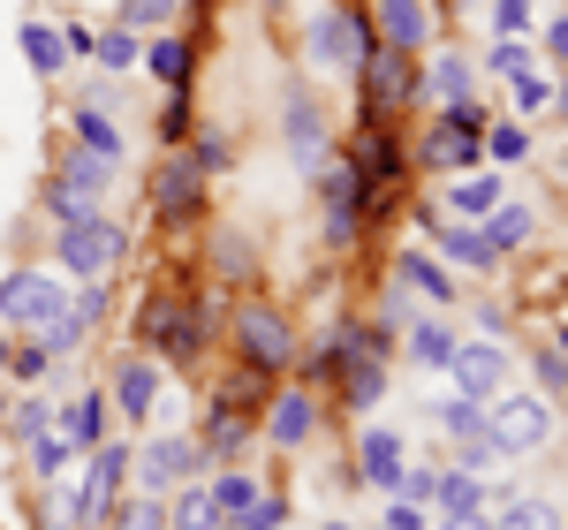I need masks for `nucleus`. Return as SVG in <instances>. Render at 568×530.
Instances as JSON below:
<instances>
[{
	"instance_id": "nucleus-20",
	"label": "nucleus",
	"mask_w": 568,
	"mask_h": 530,
	"mask_svg": "<svg viewBox=\"0 0 568 530\" xmlns=\"http://www.w3.org/2000/svg\"><path fill=\"white\" fill-rule=\"evenodd\" d=\"M508 492L493 486V478H478V470H455V462H439V492H433V516H447V523H478L485 508H500Z\"/></svg>"
},
{
	"instance_id": "nucleus-5",
	"label": "nucleus",
	"mask_w": 568,
	"mask_h": 530,
	"mask_svg": "<svg viewBox=\"0 0 568 530\" xmlns=\"http://www.w3.org/2000/svg\"><path fill=\"white\" fill-rule=\"evenodd\" d=\"M485 432L493 447L516 462V455H538V447L554 440V401L538 395V387H500V395L485 401Z\"/></svg>"
},
{
	"instance_id": "nucleus-34",
	"label": "nucleus",
	"mask_w": 568,
	"mask_h": 530,
	"mask_svg": "<svg viewBox=\"0 0 568 530\" xmlns=\"http://www.w3.org/2000/svg\"><path fill=\"white\" fill-rule=\"evenodd\" d=\"M53 409H61V395H39V387H23V395L8 401V440L23 447V440H39V432H53Z\"/></svg>"
},
{
	"instance_id": "nucleus-8",
	"label": "nucleus",
	"mask_w": 568,
	"mask_h": 530,
	"mask_svg": "<svg viewBox=\"0 0 568 530\" xmlns=\"http://www.w3.org/2000/svg\"><path fill=\"white\" fill-rule=\"evenodd\" d=\"M61 304H69V273H61V265H16V273L0 281V326H8V334L45 326Z\"/></svg>"
},
{
	"instance_id": "nucleus-49",
	"label": "nucleus",
	"mask_w": 568,
	"mask_h": 530,
	"mask_svg": "<svg viewBox=\"0 0 568 530\" xmlns=\"http://www.w3.org/2000/svg\"><path fill=\"white\" fill-rule=\"evenodd\" d=\"M508 455L493 447V432H470V440H455V470H478V478H493Z\"/></svg>"
},
{
	"instance_id": "nucleus-2",
	"label": "nucleus",
	"mask_w": 568,
	"mask_h": 530,
	"mask_svg": "<svg viewBox=\"0 0 568 530\" xmlns=\"http://www.w3.org/2000/svg\"><path fill=\"white\" fill-rule=\"evenodd\" d=\"M130 455H136V447L114 440V432H106L99 447H84V455H77V462H84V478H77L69 500H61V523H69V530L106 523V508L122 500V478H130Z\"/></svg>"
},
{
	"instance_id": "nucleus-11",
	"label": "nucleus",
	"mask_w": 568,
	"mask_h": 530,
	"mask_svg": "<svg viewBox=\"0 0 568 530\" xmlns=\"http://www.w3.org/2000/svg\"><path fill=\"white\" fill-rule=\"evenodd\" d=\"M402 167H409L402 136H394L387 122H364V136L349 144V175H356V190H364V205L394 197V190H402Z\"/></svg>"
},
{
	"instance_id": "nucleus-42",
	"label": "nucleus",
	"mask_w": 568,
	"mask_h": 530,
	"mask_svg": "<svg viewBox=\"0 0 568 530\" xmlns=\"http://www.w3.org/2000/svg\"><path fill=\"white\" fill-rule=\"evenodd\" d=\"M530 160V130L524 122H485V167H516Z\"/></svg>"
},
{
	"instance_id": "nucleus-17",
	"label": "nucleus",
	"mask_w": 568,
	"mask_h": 530,
	"mask_svg": "<svg viewBox=\"0 0 568 530\" xmlns=\"http://www.w3.org/2000/svg\"><path fill=\"white\" fill-rule=\"evenodd\" d=\"M508 349L500 342H455V364H447V379H455V395H470V401H493L500 387H508Z\"/></svg>"
},
{
	"instance_id": "nucleus-7",
	"label": "nucleus",
	"mask_w": 568,
	"mask_h": 530,
	"mask_svg": "<svg viewBox=\"0 0 568 530\" xmlns=\"http://www.w3.org/2000/svg\"><path fill=\"white\" fill-rule=\"evenodd\" d=\"M372 45H379L372 16H356V8H326V16H311L304 53H311V69H326V77H356Z\"/></svg>"
},
{
	"instance_id": "nucleus-27",
	"label": "nucleus",
	"mask_w": 568,
	"mask_h": 530,
	"mask_svg": "<svg viewBox=\"0 0 568 530\" xmlns=\"http://www.w3.org/2000/svg\"><path fill=\"white\" fill-rule=\"evenodd\" d=\"M53 190H69V197L99 205V197L114 190V160H99V152H84V144H69V152H61V167H53Z\"/></svg>"
},
{
	"instance_id": "nucleus-36",
	"label": "nucleus",
	"mask_w": 568,
	"mask_h": 530,
	"mask_svg": "<svg viewBox=\"0 0 568 530\" xmlns=\"http://www.w3.org/2000/svg\"><path fill=\"white\" fill-rule=\"evenodd\" d=\"M205 492H213V516H220V523H243V516H251V500H258L265 486L251 478V470H220Z\"/></svg>"
},
{
	"instance_id": "nucleus-21",
	"label": "nucleus",
	"mask_w": 568,
	"mask_h": 530,
	"mask_svg": "<svg viewBox=\"0 0 568 530\" xmlns=\"http://www.w3.org/2000/svg\"><path fill=\"white\" fill-rule=\"evenodd\" d=\"M372 31H379V45H394V53H425L433 45V0H372Z\"/></svg>"
},
{
	"instance_id": "nucleus-31",
	"label": "nucleus",
	"mask_w": 568,
	"mask_h": 530,
	"mask_svg": "<svg viewBox=\"0 0 568 530\" xmlns=\"http://www.w3.org/2000/svg\"><path fill=\"white\" fill-rule=\"evenodd\" d=\"M485 530H561V508L546 492H508L500 508H485Z\"/></svg>"
},
{
	"instance_id": "nucleus-57",
	"label": "nucleus",
	"mask_w": 568,
	"mask_h": 530,
	"mask_svg": "<svg viewBox=\"0 0 568 530\" xmlns=\"http://www.w3.org/2000/svg\"><path fill=\"white\" fill-rule=\"evenodd\" d=\"M61 45H69V61H91V23L69 16V23H61Z\"/></svg>"
},
{
	"instance_id": "nucleus-19",
	"label": "nucleus",
	"mask_w": 568,
	"mask_h": 530,
	"mask_svg": "<svg viewBox=\"0 0 568 530\" xmlns=\"http://www.w3.org/2000/svg\"><path fill=\"white\" fill-rule=\"evenodd\" d=\"M258 425H265V440L281 447V455L311 447V432H318V401H311V387H281V395H265Z\"/></svg>"
},
{
	"instance_id": "nucleus-53",
	"label": "nucleus",
	"mask_w": 568,
	"mask_h": 530,
	"mask_svg": "<svg viewBox=\"0 0 568 530\" xmlns=\"http://www.w3.org/2000/svg\"><path fill=\"white\" fill-rule=\"evenodd\" d=\"M538 53H546V69H554V77H568V8L538 31Z\"/></svg>"
},
{
	"instance_id": "nucleus-50",
	"label": "nucleus",
	"mask_w": 568,
	"mask_h": 530,
	"mask_svg": "<svg viewBox=\"0 0 568 530\" xmlns=\"http://www.w3.org/2000/svg\"><path fill=\"white\" fill-rule=\"evenodd\" d=\"M114 23H130V31H160V23H175V0H114Z\"/></svg>"
},
{
	"instance_id": "nucleus-43",
	"label": "nucleus",
	"mask_w": 568,
	"mask_h": 530,
	"mask_svg": "<svg viewBox=\"0 0 568 530\" xmlns=\"http://www.w3.org/2000/svg\"><path fill=\"white\" fill-rule=\"evenodd\" d=\"M508 106H516V114H546V106H554V69H524V77H508Z\"/></svg>"
},
{
	"instance_id": "nucleus-6",
	"label": "nucleus",
	"mask_w": 568,
	"mask_h": 530,
	"mask_svg": "<svg viewBox=\"0 0 568 530\" xmlns=\"http://www.w3.org/2000/svg\"><path fill=\"white\" fill-rule=\"evenodd\" d=\"M356 84H364V122H394V114H409V106L425 99L417 53H394V45H372V53H364Z\"/></svg>"
},
{
	"instance_id": "nucleus-18",
	"label": "nucleus",
	"mask_w": 568,
	"mask_h": 530,
	"mask_svg": "<svg viewBox=\"0 0 568 530\" xmlns=\"http://www.w3.org/2000/svg\"><path fill=\"white\" fill-rule=\"evenodd\" d=\"M394 281H402L425 310H455V304H463V281L447 273L439 251H394Z\"/></svg>"
},
{
	"instance_id": "nucleus-35",
	"label": "nucleus",
	"mask_w": 568,
	"mask_h": 530,
	"mask_svg": "<svg viewBox=\"0 0 568 530\" xmlns=\"http://www.w3.org/2000/svg\"><path fill=\"white\" fill-rule=\"evenodd\" d=\"M91 61H99L106 77L136 69V61H144V31H130V23H106V31H91Z\"/></svg>"
},
{
	"instance_id": "nucleus-40",
	"label": "nucleus",
	"mask_w": 568,
	"mask_h": 530,
	"mask_svg": "<svg viewBox=\"0 0 568 530\" xmlns=\"http://www.w3.org/2000/svg\"><path fill=\"white\" fill-rule=\"evenodd\" d=\"M136 69H152L160 84L175 91L182 77H190V39H144V61H136Z\"/></svg>"
},
{
	"instance_id": "nucleus-33",
	"label": "nucleus",
	"mask_w": 568,
	"mask_h": 530,
	"mask_svg": "<svg viewBox=\"0 0 568 530\" xmlns=\"http://www.w3.org/2000/svg\"><path fill=\"white\" fill-rule=\"evenodd\" d=\"M16 45H23V61H31V77H61L69 69V45H61V23H45V16H31L23 31H16Z\"/></svg>"
},
{
	"instance_id": "nucleus-38",
	"label": "nucleus",
	"mask_w": 568,
	"mask_h": 530,
	"mask_svg": "<svg viewBox=\"0 0 568 530\" xmlns=\"http://www.w3.org/2000/svg\"><path fill=\"white\" fill-rule=\"evenodd\" d=\"M23 462H31V478H39V486H61V478H69V462H77V447L61 440V432H39V440H23Z\"/></svg>"
},
{
	"instance_id": "nucleus-47",
	"label": "nucleus",
	"mask_w": 568,
	"mask_h": 530,
	"mask_svg": "<svg viewBox=\"0 0 568 530\" xmlns=\"http://www.w3.org/2000/svg\"><path fill=\"white\" fill-rule=\"evenodd\" d=\"M190 160H197L205 175H227V167H235V144L220 130H190Z\"/></svg>"
},
{
	"instance_id": "nucleus-23",
	"label": "nucleus",
	"mask_w": 568,
	"mask_h": 530,
	"mask_svg": "<svg viewBox=\"0 0 568 530\" xmlns=\"http://www.w3.org/2000/svg\"><path fill=\"white\" fill-rule=\"evenodd\" d=\"M53 432L84 455V447H99L106 432H114V409H106V395H99V387H84V395H69L61 409H53Z\"/></svg>"
},
{
	"instance_id": "nucleus-63",
	"label": "nucleus",
	"mask_w": 568,
	"mask_h": 530,
	"mask_svg": "<svg viewBox=\"0 0 568 530\" xmlns=\"http://www.w3.org/2000/svg\"><path fill=\"white\" fill-rule=\"evenodd\" d=\"M213 530H243V523H213Z\"/></svg>"
},
{
	"instance_id": "nucleus-62",
	"label": "nucleus",
	"mask_w": 568,
	"mask_h": 530,
	"mask_svg": "<svg viewBox=\"0 0 568 530\" xmlns=\"http://www.w3.org/2000/svg\"><path fill=\"white\" fill-rule=\"evenodd\" d=\"M326 530H356V523H326Z\"/></svg>"
},
{
	"instance_id": "nucleus-1",
	"label": "nucleus",
	"mask_w": 568,
	"mask_h": 530,
	"mask_svg": "<svg viewBox=\"0 0 568 530\" xmlns=\"http://www.w3.org/2000/svg\"><path fill=\"white\" fill-rule=\"evenodd\" d=\"M122 258H130V221H114L106 205H91L69 227H53V265L69 281H114Z\"/></svg>"
},
{
	"instance_id": "nucleus-24",
	"label": "nucleus",
	"mask_w": 568,
	"mask_h": 530,
	"mask_svg": "<svg viewBox=\"0 0 568 530\" xmlns=\"http://www.w3.org/2000/svg\"><path fill=\"white\" fill-rule=\"evenodd\" d=\"M455 342H463V334L447 326V310H417V318L402 326V356L425 364V371H447V364H455Z\"/></svg>"
},
{
	"instance_id": "nucleus-13",
	"label": "nucleus",
	"mask_w": 568,
	"mask_h": 530,
	"mask_svg": "<svg viewBox=\"0 0 568 530\" xmlns=\"http://www.w3.org/2000/svg\"><path fill=\"white\" fill-rule=\"evenodd\" d=\"M130 462H136V486L144 492H175L190 478H205V447L190 440V432H160V440L136 447Z\"/></svg>"
},
{
	"instance_id": "nucleus-15",
	"label": "nucleus",
	"mask_w": 568,
	"mask_h": 530,
	"mask_svg": "<svg viewBox=\"0 0 568 530\" xmlns=\"http://www.w3.org/2000/svg\"><path fill=\"white\" fill-rule=\"evenodd\" d=\"M417 160L433 175H470V167H485V130H463L455 114H433V130L417 136Z\"/></svg>"
},
{
	"instance_id": "nucleus-60",
	"label": "nucleus",
	"mask_w": 568,
	"mask_h": 530,
	"mask_svg": "<svg viewBox=\"0 0 568 530\" xmlns=\"http://www.w3.org/2000/svg\"><path fill=\"white\" fill-rule=\"evenodd\" d=\"M554 349H561V356H568V326H561V334H554Z\"/></svg>"
},
{
	"instance_id": "nucleus-48",
	"label": "nucleus",
	"mask_w": 568,
	"mask_h": 530,
	"mask_svg": "<svg viewBox=\"0 0 568 530\" xmlns=\"http://www.w3.org/2000/svg\"><path fill=\"white\" fill-rule=\"evenodd\" d=\"M439 492V462H402V478H394V500H417V508H433Z\"/></svg>"
},
{
	"instance_id": "nucleus-16",
	"label": "nucleus",
	"mask_w": 568,
	"mask_h": 530,
	"mask_svg": "<svg viewBox=\"0 0 568 530\" xmlns=\"http://www.w3.org/2000/svg\"><path fill=\"white\" fill-rule=\"evenodd\" d=\"M160 379H168V364H152V356L136 349L114 364V379H106V409L114 417H130V425H144L152 409H160Z\"/></svg>"
},
{
	"instance_id": "nucleus-9",
	"label": "nucleus",
	"mask_w": 568,
	"mask_h": 530,
	"mask_svg": "<svg viewBox=\"0 0 568 530\" xmlns=\"http://www.w3.org/2000/svg\"><path fill=\"white\" fill-rule=\"evenodd\" d=\"M258 379L251 387H227V395H213V409H205V432H197V447H205V462H243L251 455V425H258Z\"/></svg>"
},
{
	"instance_id": "nucleus-10",
	"label": "nucleus",
	"mask_w": 568,
	"mask_h": 530,
	"mask_svg": "<svg viewBox=\"0 0 568 530\" xmlns=\"http://www.w3.org/2000/svg\"><path fill=\"white\" fill-rule=\"evenodd\" d=\"M205 167L190 160V144H168V160L152 167V221H168V227H182V221H197L205 213Z\"/></svg>"
},
{
	"instance_id": "nucleus-55",
	"label": "nucleus",
	"mask_w": 568,
	"mask_h": 530,
	"mask_svg": "<svg viewBox=\"0 0 568 530\" xmlns=\"http://www.w3.org/2000/svg\"><path fill=\"white\" fill-rule=\"evenodd\" d=\"M387 530H433V508H417V500H394L387 492V516H379Z\"/></svg>"
},
{
	"instance_id": "nucleus-51",
	"label": "nucleus",
	"mask_w": 568,
	"mask_h": 530,
	"mask_svg": "<svg viewBox=\"0 0 568 530\" xmlns=\"http://www.w3.org/2000/svg\"><path fill=\"white\" fill-rule=\"evenodd\" d=\"M213 265H220V281H251V251H243V235H235V227H220Z\"/></svg>"
},
{
	"instance_id": "nucleus-12",
	"label": "nucleus",
	"mask_w": 568,
	"mask_h": 530,
	"mask_svg": "<svg viewBox=\"0 0 568 530\" xmlns=\"http://www.w3.org/2000/svg\"><path fill=\"white\" fill-rule=\"evenodd\" d=\"M281 144H288V167H296V175H318V167L334 160L326 114H318V99H311L304 84H288V99H281Z\"/></svg>"
},
{
	"instance_id": "nucleus-39",
	"label": "nucleus",
	"mask_w": 568,
	"mask_h": 530,
	"mask_svg": "<svg viewBox=\"0 0 568 530\" xmlns=\"http://www.w3.org/2000/svg\"><path fill=\"white\" fill-rule=\"evenodd\" d=\"M106 530H168V492H136L106 508Z\"/></svg>"
},
{
	"instance_id": "nucleus-44",
	"label": "nucleus",
	"mask_w": 568,
	"mask_h": 530,
	"mask_svg": "<svg viewBox=\"0 0 568 530\" xmlns=\"http://www.w3.org/2000/svg\"><path fill=\"white\" fill-rule=\"evenodd\" d=\"M530 387H538L546 401H568V356L554 349V342H538V349H530Z\"/></svg>"
},
{
	"instance_id": "nucleus-52",
	"label": "nucleus",
	"mask_w": 568,
	"mask_h": 530,
	"mask_svg": "<svg viewBox=\"0 0 568 530\" xmlns=\"http://www.w3.org/2000/svg\"><path fill=\"white\" fill-rule=\"evenodd\" d=\"M197 130V122H190V91H168V106H160V136H168V144H182V136Z\"/></svg>"
},
{
	"instance_id": "nucleus-28",
	"label": "nucleus",
	"mask_w": 568,
	"mask_h": 530,
	"mask_svg": "<svg viewBox=\"0 0 568 530\" xmlns=\"http://www.w3.org/2000/svg\"><path fill=\"white\" fill-rule=\"evenodd\" d=\"M500 197H508L500 167H470V175H447V213H455V221H485V213H493Z\"/></svg>"
},
{
	"instance_id": "nucleus-64",
	"label": "nucleus",
	"mask_w": 568,
	"mask_h": 530,
	"mask_svg": "<svg viewBox=\"0 0 568 530\" xmlns=\"http://www.w3.org/2000/svg\"><path fill=\"white\" fill-rule=\"evenodd\" d=\"M265 8H281V0H265Z\"/></svg>"
},
{
	"instance_id": "nucleus-32",
	"label": "nucleus",
	"mask_w": 568,
	"mask_h": 530,
	"mask_svg": "<svg viewBox=\"0 0 568 530\" xmlns=\"http://www.w3.org/2000/svg\"><path fill=\"white\" fill-rule=\"evenodd\" d=\"M31 342L45 349V364H69V356H77V349L91 342V318H84L77 304H61L53 318H45V326H31Z\"/></svg>"
},
{
	"instance_id": "nucleus-22",
	"label": "nucleus",
	"mask_w": 568,
	"mask_h": 530,
	"mask_svg": "<svg viewBox=\"0 0 568 530\" xmlns=\"http://www.w3.org/2000/svg\"><path fill=\"white\" fill-rule=\"evenodd\" d=\"M417 227H425V243H433L439 258L463 265V273H493V265H500V258H493V243L478 235V221H439V213H425Z\"/></svg>"
},
{
	"instance_id": "nucleus-61",
	"label": "nucleus",
	"mask_w": 568,
	"mask_h": 530,
	"mask_svg": "<svg viewBox=\"0 0 568 530\" xmlns=\"http://www.w3.org/2000/svg\"><path fill=\"white\" fill-rule=\"evenodd\" d=\"M554 167H561V175H568V152H561V160H554Z\"/></svg>"
},
{
	"instance_id": "nucleus-58",
	"label": "nucleus",
	"mask_w": 568,
	"mask_h": 530,
	"mask_svg": "<svg viewBox=\"0 0 568 530\" xmlns=\"http://www.w3.org/2000/svg\"><path fill=\"white\" fill-rule=\"evenodd\" d=\"M546 114H554V122L568 130V77H554V106H546Z\"/></svg>"
},
{
	"instance_id": "nucleus-14",
	"label": "nucleus",
	"mask_w": 568,
	"mask_h": 530,
	"mask_svg": "<svg viewBox=\"0 0 568 530\" xmlns=\"http://www.w3.org/2000/svg\"><path fill=\"white\" fill-rule=\"evenodd\" d=\"M311 182H318V197H326V243H334V251H349L356 235H364V221H372V205H364V190H356L349 160H326Z\"/></svg>"
},
{
	"instance_id": "nucleus-54",
	"label": "nucleus",
	"mask_w": 568,
	"mask_h": 530,
	"mask_svg": "<svg viewBox=\"0 0 568 530\" xmlns=\"http://www.w3.org/2000/svg\"><path fill=\"white\" fill-rule=\"evenodd\" d=\"M243 530H288V500H281V492H258L251 516H243Z\"/></svg>"
},
{
	"instance_id": "nucleus-46",
	"label": "nucleus",
	"mask_w": 568,
	"mask_h": 530,
	"mask_svg": "<svg viewBox=\"0 0 568 530\" xmlns=\"http://www.w3.org/2000/svg\"><path fill=\"white\" fill-rule=\"evenodd\" d=\"M0 371H8L16 387H31V379H39V371H53V364H45V349L31 342V334H8V356H0Z\"/></svg>"
},
{
	"instance_id": "nucleus-3",
	"label": "nucleus",
	"mask_w": 568,
	"mask_h": 530,
	"mask_svg": "<svg viewBox=\"0 0 568 530\" xmlns=\"http://www.w3.org/2000/svg\"><path fill=\"white\" fill-rule=\"evenodd\" d=\"M205 334H213V326H205V310L190 304V296H152L144 318H136L144 356H152V364H182V371L205 356Z\"/></svg>"
},
{
	"instance_id": "nucleus-4",
	"label": "nucleus",
	"mask_w": 568,
	"mask_h": 530,
	"mask_svg": "<svg viewBox=\"0 0 568 530\" xmlns=\"http://www.w3.org/2000/svg\"><path fill=\"white\" fill-rule=\"evenodd\" d=\"M235 356H243V371L251 379H281V371H296V326H288V310L273 304H235Z\"/></svg>"
},
{
	"instance_id": "nucleus-59",
	"label": "nucleus",
	"mask_w": 568,
	"mask_h": 530,
	"mask_svg": "<svg viewBox=\"0 0 568 530\" xmlns=\"http://www.w3.org/2000/svg\"><path fill=\"white\" fill-rule=\"evenodd\" d=\"M8 401H16V395H8V387H0V425H8Z\"/></svg>"
},
{
	"instance_id": "nucleus-45",
	"label": "nucleus",
	"mask_w": 568,
	"mask_h": 530,
	"mask_svg": "<svg viewBox=\"0 0 568 530\" xmlns=\"http://www.w3.org/2000/svg\"><path fill=\"white\" fill-rule=\"evenodd\" d=\"M433 425L447 432V440H470V432H485V401H470V395H447L433 409Z\"/></svg>"
},
{
	"instance_id": "nucleus-26",
	"label": "nucleus",
	"mask_w": 568,
	"mask_h": 530,
	"mask_svg": "<svg viewBox=\"0 0 568 530\" xmlns=\"http://www.w3.org/2000/svg\"><path fill=\"white\" fill-rule=\"evenodd\" d=\"M402 462H409V455H402V432H394V425H372V432L356 440V478H364L372 492H394Z\"/></svg>"
},
{
	"instance_id": "nucleus-41",
	"label": "nucleus",
	"mask_w": 568,
	"mask_h": 530,
	"mask_svg": "<svg viewBox=\"0 0 568 530\" xmlns=\"http://www.w3.org/2000/svg\"><path fill=\"white\" fill-rule=\"evenodd\" d=\"M478 69L508 84V77H524V69H538V45H530V39H493V45H485V61H478Z\"/></svg>"
},
{
	"instance_id": "nucleus-25",
	"label": "nucleus",
	"mask_w": 568,
	"mask_h": 530,
	"mask_svg": "<svg viewBox=\"0 0 568 530\" xmlns=\"http://www.w3.org/2000/svg\"><path fill=\"white\" fill-rule=\"evenodd\" d=\"M478 235L493 243V258H516V251H530V243H538V205H524V197H500V205L478 221Z\"/></svg>"
},
{
	"instance_id": "nucleus-37",
	"label": "nucleus",
	"mask_w": 568,
	"mask_h": 530,
	"mask_svg": "<svg viewBox=\"0 0 568 530\" xmlns=\"http://www.w3.org/2000/svg\"><path fill=\"white\" fill-rule=\"evenodd\" d=\"M213 492H205V478H190V486L168 492V530H213Z\"/></svg>"
},
{
	"instance_id": "nucleus-29",
	"label": "nucleus",
	"mask_w": 568,
	"mask_h": 530,
	"mask_svg": "<svg viewBox=\"0 0 568 530\" xmlns=\"http://www.w3.org/2000/svg\"><path fill=\"white\" fill-rule=\"evenodd\" d=\"M417 84L433 91V106L478 99V61H463V53H447V45H439V53H433V69H417Z\"/></svg>"
},
{
	"instance_id": "nucleus-30",
	"label": "nucleus",
	"mask_w": 568,
	"mask_h": 530,
	"mask_svg": "<svg viewBox=\"0 0 568 530\" xmlns=\"http://www.w3.org/2000/svg\"><path fill=\"white\" fill-rule=\"evenodd\" d=\"M69 136H77L84 152H99V160H114V167L130 160V136L106 122V106H84V99H77V106H69Z\"/></svg>"
},
{
	"instance_id": "nucleus-56",
	"label": "nucleus",
	"mask_w": 568,
	"mask_h": 530,
	"mask_svg": "<svg viewBox=\"0 0 568 530\" xmlns=\"http://www.w3.org/2000/svg\"><path fill=\"white\" fill-rule=\"evenodd\" d=\"M493 31H500V39H524L530 31V0H493Z\"/></svg>"
}]
</instances>
